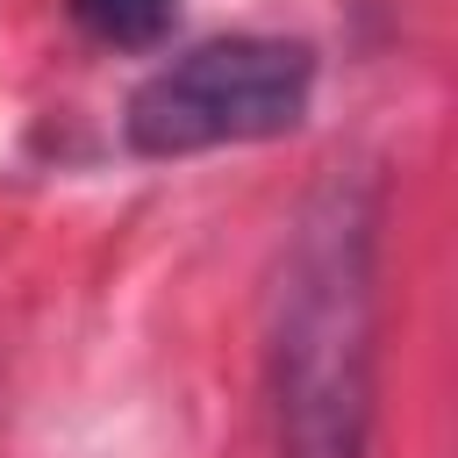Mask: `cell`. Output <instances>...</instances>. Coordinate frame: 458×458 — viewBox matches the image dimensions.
<instances>
[{
	"instance_id": "6da1fadb",
	"label": "cell",
	"mask_w": 458,
	"mask_h": 458,
	"mask_svg": "<svg viewBox=\"0 0 458 458\" xmlns=\"http://www.w3.org/2000/svg\"><path fill=\"white\" fill-rule=\"evenodd\" d=\"M272 458H365L379 401V186L322 179L272 265L265 293Z\"/></svg>"
},
{
	"instance_id": "7a4b0ae2",
	"label": "cell",
	"mask_w": 458,
	"mask_h": 458,
	"mask_svg": "<svg viewBox=\"0 0 458 458\" xmlns=\"http://www.w3.org/2000/svg\"><path fill=\"white\" fill-rule=\"evenodd\" d=\"M315 100V50L293 36H215L157 64L122 114L136 157H193L301 129Z\"/></svg>"
},
{
	"instance_id": "3957f363",
	"label": "cell",
	"mask_w": 458,
	"mask_h": 458,
	"mask_svg": "<svg viewBox=\"0 0 458 458\" xmlns=\"http://www.w3.org/2000/svg\"><path fill=\"white\" fill-rule=\"evenodd\" d=\"M64 7L107 50H150L172 29V14H179V0H64Z\"/></svg>"
}]
</instances>
